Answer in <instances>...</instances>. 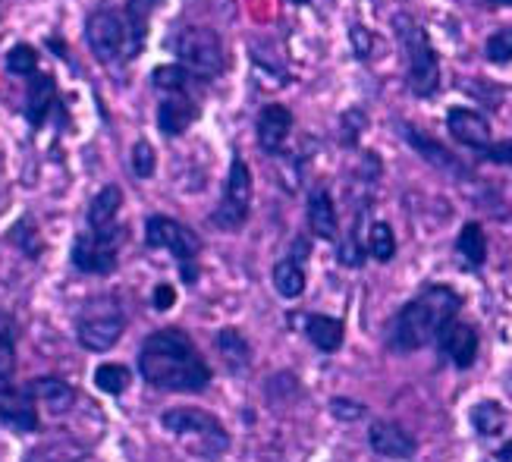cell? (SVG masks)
<instances>
[{"mask_svg": "<svg viewBox=\"0 0 512 462\" xmlns=\"http://www.w3.org/2000/svg\"><path fill=\"white\" fill-rule=\"evenodd\" d=\"M154 167H158V158H154V148L139 139L136 145H132V170H136L139 180H151L154 176Z\"/></svg>", "mask_w": 512, "mask_h": 462, "instance_id": "35", "label": "cell"}, {"mask_svg": "<svg viewBox=\"0 0 512 462\" xmlns=\"http://www.w3.org/2000/svg\"><path fill=\"white\" fill-rule=\"evenodd\" d=\"M57 107V82L48 73H35L29 76V88H26V120L32 129H41L48 123L51 110Z\"/></svg>", "mask_w": 512, "mask_h": 462, "instance_id": "15", "label": "cell"}, {"mask_svg": "<svg viewBox=\"0 0 512 462\" xmlns=\"http://www.w3.org/2000/svg\"><path fill=\"white\" fill-rule=\"evenodd\" d=\"M126 334V312L117 296L98 293L85 299L76 315V340L85 352H110Z\"/></svg>", "mask_w": 512, "mask_h": 462, "instance_id": "4", "label": "cell"}, {"mask_svg": "<svg viewBox=\"0 0 512 462\" xmlns=\"http://www.w3.org/2000/svg\"><path fill=\"white\" fill-rule=\"evenodd\" d=\"M7 70L13 76H35L38 73V51L32 44H16L7 54Z\"/></svg>", "mask_w": 512, "mask_h": 462, "instance_id": "33", "label": "cell"}, {"mask_svg": "<svg viewBox=\"0 0 512 462\" xmlns=\"http://www.w3.org/2000/svg\"><path fill=\"white\" fill-rule=\"evenodd\" d=\"M330 412L337 415L340 422H355V418H362V415H365V406L346 400V396H337V400L330 403Z\"/></svg>", "mask_w": 512, "mask_h": 462, "instance_id": "36", "label": "cell"}, {"mask_svg": "<svg viewBox=\"0 0 512 462\" xmlns=\"http://www.w3.org/2000/svg\"><path fill=\"white\" fill-rule=\"evenodd\" d=\"M497 459H500V462H512V440H509V444H503V447H500Z\"/></svg>", "mask_w": 512, "mask_h": 462, "instance_id": "41", "label": "cell"}, {"mask_svg": "<svg viewBox=\"0 0 512 462\" xmlns=\"http://www.w3.org/2000/svg\"><path fill=\"white\" fill-rule=\"evenodd\" d=\"M145 246L148 249H164L176 261H180V271L186 283L198 280V255H202V236L192 227L180 224L176 217L167 214H151L145 220Z\"/></svg>", "mask_w": 512, "mask_h": 462, "instance_id": "6", "label": "cell"}, {"mask_svg": "<svg viewBox=\"0 0 512 462\" xmlns=\"http://www.w3.org/2000/svg\"><path fill=\"white\" fill-rule=\"evenodd\" d=\"M249 211H252V170L239 154H233L227 186L224 195H220V205L211 214V224L224 233H236L246 227Z\"/></svg>", "mask_w": 512, "mask_h": 462, "instance_id": "8", "label": "cell"}, {"mask_svg": "<svg viewBox=\"0 0 512 462\" xmlns=\"http://www.w3.org/2000/svg\"><path fill=\"white\" fill-rule=\"evenodd\" d=\"M132 384V371L120 362H104L95 368V387L107 396H123Z\"/></svg>", "mask_w": 512, "mask_h": 462, "instance_id": "27", "label": "cell"}, {"mask_svg": "<svg viewBox=\"0 0 512 462\" xmlns=\"http://www.w3.org/2000/svg\"><path fill=\"white\" fill-rule=\"evenodd\" d=\"M403 139H406L428 164H434V167H440V170H450V173H465V167H459V161L453 158V154H450L447 148L437 145V142L428 139V136H421V132H418L415 126H403Z\"/></svg>", "mask_w": 512, "mask_h": 462, "instance_id": "22", "label": "cell"}, {"mask_svg": "<svg viewBox=\"0 0 512 462\" xmlns=\"http://www.w3.org/2000/svg\"><path fill=\"white\" fill-rule=\"evenodd\" d=\"M399 44H403V54H406V76H409V88L418 98H428L437 92L440 85V63L437 54L431 48V38L428 32L418 26V22L406 13H399L393 19Z\"/></svg>", "mask_w": 512, "mask_h": 462, "instance_id": "5", "label": "cell"}, {"mask_svg": "<svg viewBox=\"0 0 512 462\" xmlns=\"http://www.w3.org/2000/svg\"><path fill=\"white\" fill-rule=\"evenodd\" d=\"M349 38H352V48H355V57H359V60H365V57L371 54V32H368L365 26H352Z\"/></svg>", "mask_w": 512, "mask_h": 462, "instance_id": "39", "label": "cell"}, {"mask_svg": "<svg viewBox=\"0 0 512 462\" xmlns=\"http://www.w3.org/2000/svg\"><path fill=\"white\" fill-rule=\"evenodd\" d=\"M443 356H447L456 368H472L478 359V334L472 324H465L459 318H450L443 324L440 337H437Z\"/></svg>", "mask_w": 512, "mask_h": 462, "instance_id": "12", "label": "cell"}, {"mask_svg": "<svg viewBox=\"0 0 512 462\" xmlns=\"http://www.w3.org/2000/svg\"><path fill=\"white\" fill-rule=\"evenodd\" d=\"M484 57L491 63H509L512 60V26L494 32L484 44Z\"/></svg>", "mask_w": 512, "mask_h": 462, "instance_id": "34", "label": "cell"}, {"mask_svg": "<svg viewBox=\"0 0 512 462\" xmlns=\"http://www.w3.org/2000/svg\"><path fill=\"white\" fill-rule=\"evenodd\" d=\"M38 396L32 384H13L0 381V425L13 428L19 434H35L41 431V415H38Z\"/></svg>", "mask_w": 512, "mask_h": 462, "instance_id": "11", "label": "cell"}, {"mask_svg": "<svg viewBox=\"0 0 512 462\" xmlns=\"http://www.w3.org/2000/svg\"><path fill=\"white\" fill-rule=\"evenodd\" d=\"M308 227L318 239L333 242L340 236V224H337V205H333L330 192H315L308 198Z\"/></svg>", "mask_w": 512, "mask_h": 462, "instance_id": "19", "label": "cell"}, {"mask_svg": "<svg viewBox=\"0 0 512 462\" xmlns=\"http://www.w3.org/2000/svg\"><path fill=\"white\" fill-rule=\"evenodd\" d=\"M368 252L377 258V261H390L396 255V236H393V227L384 224V220H377L368 230Z\"/></svg>", "mask_w": 512, "mask_h": 462, "instance_id": "32", "label": "cell"}, {"mask_svg": "<svg viewBox=\"0 0 512 462\" xmlns=\"http://www.w3.org/2000/svg\"><path fill=\"white\" fill-rule=\"evenodd\" d=\"M456 249L465 261L472 264V268H481V264L487 261V236H484L481 224H475V220L472 224H465L459 239H456Z\"/></svg>", "mask_w": 512, "mask_h": 462, "instance_id": "26", "label": "cell"}, {"mask_svg": "<svg viewBox=\"0 0 512 462\" xmlns=\"http://www.w3.org/2000/svg\"><path fill=\"white\" fill-rule=\"evenodd\" d=\"M289 129H293V114L283 104H267L258 114V142L267 154L283 151Z\"/></svg>", "mask_w": 512, "mask_h": 462, "instance_id": "16", "label": "cell"}, {"mask_svg": "<svg viewBox=\"0 0 512 462\" xmlns=\"http://www.w3.org/2000/svg\"><path fill=\"white\" fill-rule=\"evenodd\" d=\"M192 76L195 73L183 63H164V66H158V70L151 73V82H154V88H161V92L183 95L186 88L192 85Z\"/></svg>", "mask_w": 512, "mask_h": 462, "instance_id": "29", "label": "cell"}, {"mask_svg": "<svg viewBox=\"0 0 512 462\" xmlns=\"http://www.w3.org/2000/svg\"><path fill=\"white\" fill-rule=\"evenodd\" d=\"M161 0H126V22H129V38H132V57H139L148 38V22L151 13L158 10Z\"/></svg>", "mask_w": 512, "mask_h": 462, "instance_id": "24", "label": "cell"}, {"mask_svg": "<svg viewBox=\"0 0 512 462\" xmlns=\"http://www.w3.org/2000/svg\"><path fill=\"white\" fill-rule=\"evenodd\" d=\"M217 349H220V359L227 362L230 371H246L252 362V346L249 340L239 334L236 327H224L217 334Z\"/></svg>", "mask_w": 512, "mask_h": 462, "instance_id": "23", "label": "cell"}, {"mask_svg": "<svg viewBox=\"0 0 512 462\" xmlns=\"http://www.w3.org/2000/svg\"><path fill=\"white\" fill-rule=\"evenodd\" d=\"M293 4H299V7H305V4H308V0H293Z\"/></svg>", "mask_w": 512, "mask_h": 462, "instance_id": "42", "label": "cell"}, {"mask_svg": "<svg viewBox=\"0 0 512 462\" xmlns=\"http://www.w3.org/2000/svg\"><path fill=\"white\" fill-rule=\"evenodd\" d=\"M139 374L148 387L167 393H202L211 384L205 356L180 327H161L142 340Z\"/></svg>", "mask_w": 512, "mask_h": 462, "instance_id": "1", "label": "cell"}, {"mask_svg": "<svg viewBox=\"0 0 512 462\" xmlns=\"http://www.w3.org/2000/svg\"><path fill=\"white\" fill-rule=\"evenodd\" d=\"M472 425H475V431H478V434H484V437L500 434V431H503V425H506V415H503L500 403H494V400L478 403V406L472 409Z\"/></svg>", "mask_w": 512, "mask_h": 462, "instance_id": "30", "label": "cell"}, {"mask_svg": "<svg viewBox=\"0 0 512 462\" xmlns=\"http://www.w3.org/2000/svg\"><path fill=\"white\" fill-rule=\"evenodd\" d=\"M368 123V117L362 114V110H349V114L343 117V129H346V142L352 145L355 142V136H359V129Z\"/></svg>", "mask_w": 512, "mask_h": 462, "instance_id": "40", "label": "cell"}, {"mask_svg": "<svg viewBox=\"0 0 512 462\" xmlns=\"http://www.w3.org/2000/svg\"><path fill=\"white\" fill-rule=\"evenodd\" d=\"M305 334L308 340L315 343L321 352H337L343 346V321L340 318H330V315H308L305 318Z\"/></svg>", "mask_w": 512, "mask_h": 462, "instance_id": "21", "label": "cell"}, {"mask_svg": "<svg viewBox=\"0 0 512 462\" xmlns=\"http://www.w3.org/2000/svg\"><path fill=\"white\" fill-rule=\"evenodd\" d=\"M16 378V330L13 318L0 308V381Z\"/></svg>", "mask_w": 512, "mask_h": 462, "instance_id": "28", "label": "cell"}, {"mask_svg": "<svg viewBox=\"0 0 512 462\" xmlns=\"http://www.w3.org/2000/svg\"><path fill=\"white\" fill-rule=\"evenodd\" d=\"M123 227L117 230H85L73 239V249H70V261L73 268L82 274H95V277H107L117 271L120 264V242H123Z\"/></svg>", "mask_w": 512, "mask_h": 462, "instance_id": "10", "label": "cell"}, {"mask_svg": "<svg viewBox=\"0 0 512 462\" xmlns=\"http://www.w3.org/2000/svg\"><path fill=\"white\" fill-rule=\"evenodd\" d=\"M151 305L158 308V312H170V308L176 305V293H173V286H170V283L154 286V293H151Z\"/></svg>", "mask_w": 512, "mask_h": 462, "instance_id": "38", "label": "cell"}, {"mask_svg": "<svg viewBox=\"0 0 512 462\" xmlns=\"http://www.w3.org/2000/svg\"><path fill=\"white\" fill-rule=\"evenodd\" d=\"M195 120H198V104H192L189 98L173 95V98L161 101V107H158V126L164 136H180V132H186Z\"/></svg>", "mask_w": 512, "mask_h": 462, "instance_id": "20", "label": "cell"}, {"mask_svg": "<svg viewBox=\"0 0 512 462\" xmlns=\"http://www.w3.org/2000/svg\"><path fill=\"white\" fill-rule=\"evenodd\" d=\"M161 425L173 434L192 444V453L205 459H220L230 450V431L224 428L217 415L198 409V406H176L161 415Z\"/></svg>", "mask_w": 512, "mask_h": 462, "instance_id": "3", "label": "cell"}, {"mask_svg": "<svg viewBox=\"0 0 512 462\" xmlns=\"http://www.w3.org/2000/svg\"><path fill=\"white\" fill-rule=\"evenodd\" d=\"M368 444L384 459H412L415 456V437L396 422H374L368 428Z\"/></svg>", "mask_w": 512, "mask_h": 462, "instance_id": "13", "label": "cell"}, {"mask_svg": "<svg viewBox=\"0 0 512 462\" xmlns=\"http://www.w3.org/2000/svg\"><path fill=\"white\" fill-rule=\"evenodd\" d=\"M120 208H123V189L117 183H110L104 189H98V195L92 198V205H88V214H85V224L88 230L95 233H104V230H117V217H120Z\"/></svg>", "mask_w": 512, "mask_h": 462, "instance_id": "17", "label": "cell"}, {"mask_svg": "<svg viewBox=\"0 0 512 462\" xmlns=\"http://www.w3.org/2000/svg\"><path fill=\"white\" fill-rule=\"evenodd\" d=\"M462 299L450 290V286H428L425 293L415 296L403 312L393 321L390 343L399 352H412L428 346L440 337L443 324L456 318Z\"/></svg>", "mask_w": 512, "mask_h": 462, "instance_id": "2", "label": "cell"}, {"mask_svg": "<svg viewBox=\"0 0 512 462\" xmlns=\"http://www.w3.org/2000/svg\"><path fill=\"white\" fill-rule=\"evenodd\" d=\"M10 242L13 246L26 255V258H38L41 252H44V242H41V236H38V227L32 224V217H22L19 224L10 230Z\"/></svg>", "mask_w": 512, "mask_h": 462, "instance_id": "31", "label": "cell"}, {"mask_svg": "<svg viewBox=\"0 0 512 462\" xmlns=\"http://www.w3.org/2000/svg\"><path fill=\"white\" fill-rule=\"evenodd\" d=\"M173 51H176V57H180L183 66H189L195 76H205V79L220 76V73H224V66H227L224 41H220V35L214 29H208V26L183 29L173 41Z\"/></svg>", "mask_w": 512, "mask_h": 462, "instance_id": "7", "label": "cell"}, {"mask_svg": "<svg viewBox=\"0 0 512 462\" xmlns=\"http://www.w3.org/2000/svg\"><path fill=\"white\" fill-rule=\"evenodd\" d=\"M274 290L283 296V299H299L305 293V271H302V261H296L293 255L289 258H280L274 264Z\"/></svg>", "mask_w": 512, "mask_h": 462, "instance_id": "25", "label": "cell"}, {"mask_svg": "<svg viewBox=\"0 0 512 462\" xmlns=\"http://www.w3.org/2000/svg\"><path fill=\"white\" fill-rule=\"evenodd\" d=\"M447 129L450 136L462 145L469 148H487L491 145V123H487L478 110H469V107H456L447 114Z\"/></svg>", "mask_w": 512, "mask_h": 462, "instance_id": "14", "label": "cell"}, {"mask_svg": "<svg viewBox=\"0 0 512 462\" xmlns=\"http://www.w3.org/2000/svg\"><path fill=\"white\" fill-rule=\"evenodd\" d=\"M481 154L491 164H506V167H512V139H506V142H497V145H487V148H481Z\"/></svg>", "mask_w": 512, "mask_h": 462, "instance_id": "37", "label": "cell"}, {"mask_svg": "<svg viewBox=\"0 0 512 462\" xmlns=\"http://www.w3.org/2000/svg\"><path fill=\"white\" fill-rule=\"evenodd\" d=\"M29 384H32V390L38 396V406L48 409L51 415H66L76 406V390H73L70 381L54 378V374H44V378H35Z\"/></svg>", "mask_w": 512, "mask_h": 462, "instance_id": "18", "label": "cell"}, {"mask_svg": "<svg viewBox=\"0 0 512 462\" xmlns=\"http://www.w3.org/2000/svg\"><path fill=\"white\" fill-rule=\"evenodd\" d=\"M85 38L92 54L114 66L123 60H132V38H129V22L126 16L114 13V10H95L85 22Z\"/></svg>", "mask_w": 512, "mask_h": 462, "instance_id": "9", "label": "cell"}]
</instances>
